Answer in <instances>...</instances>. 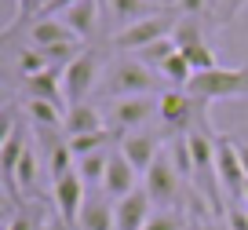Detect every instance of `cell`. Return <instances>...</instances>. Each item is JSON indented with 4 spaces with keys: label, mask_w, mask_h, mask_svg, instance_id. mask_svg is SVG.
Here are the masks:
<instances>
[{
    "label": "cell",
    "mask_w": 248,
    "mask_h": 230,
    "mask_svg": "<svg viewBox=\"0 0 248 230\" xmlns=\"http://www.w3.org/2000/svg\"><path fill=\"white\" fill-rule=\"evenodd\" d=\"M161 124L175 135H194V131H208V102L197 99L179 88H164L161 92Z\"/></svg>",
    "instance_id": "1"
},
{
    "label": "cell",
    "mask_w": 248,
    "mask_h": 230,
    "mask_svg": "<svg viewBox=\"0 0 248 230\" xmlns=\"http://www.w3.org/2000/svg\"><path fill=\"white\" fill-rule=\"evenodd\" d=\"M161 73L142 66L139 59H117L106 73V95L109 99H128V95H157Z\"/></svg>",
    "instance_id": "2"
},
{
    "label": "cell",
    "mask_w": 248,
    "mask_h": 230,
    "mask_svg": "<svg viewBox=\"0 0 248 230\" xmlns=\"http://www.w3.org/2000/svg\"><path fill=\"white\" fill-rule=\"evenodd\" d=\"M186 92L197 95V99H204V102L248 95V62L245 66H230V69L219 66V69H212V73H194V81H190Z\"/></svg>",
    "instance_id": "3"
},
{
    "label": "cell",
    "mask_w": 248,
    "mask_h": 230,
    "mask_svg": "<svg viewBox=\"0 0 248 230\" xmlns=\"http://www.w3.org/2000/svg\"><path fill=\"white\" fill-rule=\"evenodd\" d=\"M99 69H102L99 51H80L70 66L62 69V95H66V106L88 102V95H92L95 84H99Z\"/></svg>",
    "instance_id": "4"
},
{
    "label": "cell",
    "mask_w": 248,
    "mask_h": 230,
    "mask_svg": "<svg viewBox=\"0 0 248 230\" xmlns=\"http://www.w3.org/2000/svg\"><path fill=\"white\" fill-rule=\"evenodd\" d=\"M216 168H219V183H223V194H226V208L241 205L248 172H245V164H241L237 143H233L230 135H216Z\"/></svg>",
    "instance_id": "5"
},
{
    "label": "cell",
    "mask_w": 248,
    "mask_h": 230,
    "mask_svg": "<svg viewBox=\"0 0 248 230\" xmlns=\"http://www.w3.org/2000/svg\"><path fill=\"white\" fill-rule=\"evenodd\" d=\"M142 190L154 197V205H161V208H179V197H183V176H179L175 164H171V153H161V157L150 164Z\"/></svg>",
    "instance_id": "6"
},
{
    "label": "cell",
    "mask_w": 248,
    "mask_h": 230,
    "mask_svg": "<svg viewBox=\"0 0 248 230\" xmlns=\"http://www.w3.org/2000/svg\"><path fill=\"white\" fill-rule=\"evenodd\" d=\"M161 114V95H128V99H113L109 106V128L117 131H132V128H142L146 121Z\"/></svg>",
    "instance_id": "7"
},
{
    "label": "cell",
    "mask_w": 248,
    "mask_h": 230,
    "mask_svg": "<svg viewBox=\"0 0 248 230\" xmlns=\"http://www.w3.org/2000/svg\"><path fill=\"white\" fill-rule=\"evenodd\" d=\"M171 15H175V11L128 26V30H121V33L113 37V44L124 48V51H132V55L142 51V48H150V44H157V40H164V37H171V33H175V22H179V18H171Z\"/></svg>",
    "instance_id": "8"
},
{
    "label": "cell",
    "mask_w": 248,
    "mask_h": 230,
    "mask_svg": "<svg viewBox=\"0 0 248 230\" xmlns=\"http://www.w3.org/2000/svg\"><path fill=\"white\" fill-rule=\"evenodd\" d=\"M99 4H102V15L117 26V33L128 30V26H135V22H146V18L175 11V8H161V4H154V0H99Z\"/></svg>",
    "instance_id": "9"
},
{
    "label": "cell",
    "mask_w": 248,
    "mask_h": 230,
    "mask_svg": "<svg viewBox=\"0 0 248 230\" xmlns=\"http://www.w3.org/2000/svg\"><path fill=\"white\" fill-rule=\"evenodd\" d=\"M88 186H84V179L73 172V176H66V179H59L55 183V208H59V215H62V227L66 230H77V219H80V208H84V201H88Z\"/></svg>",
    "instance_id": "10"
},
{
    "label": "cell",
    "mask_w": 248,
    "mask_h": 230,
    "mask_svg": "<svg viewBox=\"0 0 248 230\" xmlns=\"http://www.w3.org/2000/svg\"><path fill=\"white\" fill-rule=\"evenodd\" d=\"M135 176H139V172L128 164V157H124L121 150L109 153L106 179H102V194H106L109 201H121V197H128V194H135V190H139V186H135Z\"/></svg>",
    "instance_id": "11"
},
{
    "label": "cell",
    "mask_w": 248,
    "mask_h": 230,
    "mask_svg": "<svg viewBox=\"0 0 248 230\" xmlns=\"http://www.w3.org/2000/svg\"><path fill=\"white\" fill-rule=\"evenodd\" d=\"M154 219V197L146 190H135L117 201V230H146Z\"/></svg>",
    "instance_id": "12"
},
{
    "label": "cell",
    "mask_w": 248,
    "mask_h": 230,
    "mask_svg": "<svg viewBox=\"0 0 248 230\" xmlns=\"http://www.w3.org/2000/svg\"><path fill=\"white\" fill-rule=\"evenodd\" d=\"M62 22L77 33V40H95L102 22V4L99 0H77L70 11H62Z\"/></svg>",
    "instance_id": "13"
},
{
    "label": "cell",
    "mask_w": 248,
    "mask_h": 230,
    "mask_svg": "<svg viewBox=\"0 0 248 230\" xmlns=\"http://www.w3.org/2000/svg\"><path fill=\"white\" fill-rule=\"evenodd\" d=\"M77 230H117V205L106 194H88L84 208H80Z\"/></svg>",
    "instance_id": "14"
},
{
    "label": "cell",
    "mask_w": 248,
    "mask_h": 230,
    "mask_svg": "<svg viewBox=\"0 0 248 230\" xmlns=\"http://www.w3.org/2000/svg\"><path fill=\"white\" fill-rule=\"evenodd\" d=\"M102 128H109V124H106V117H102L99 106H92V102L66 106V121H62V131H66V139L92 135V131H102Z\"/></svg>",
    "instance_id": "15"
},
{
    "label": "cell",
    "mask_w": 248,
    "mask_h": 230,
    "mask_svg": "<svg viewBox=\"0 0 248 230\" xmlns=\"http://www.w3.org/2000/svg\"><path fill=\"white\" fill-rule=\"evenodd\" d=\"M22 92H26V102H55V106H62L66 102V95H62V69L51 66L37 77H26Z\"/></svg>",
    "instance_id": "16"
},
{
    "label": "cell",
    "mask_w": 248,
    "mask_h": 230,
    "mask_svg": "<svg viewBox=\"0 0 248 230\" xmlns=\"http://www.w3.org/2000/svg\"><path fill=\"white\" fill-rule=\"evenodd\" d=\"M121 153L128 157V164H132L135 172L146 176L150 164L161 157V153H157V135H150V131H132V135L121 139Z\"/></svg>",
    "instance_id": "17"
},
{
    "label": "cell",
    "mask_w": 248,
    "mask_h": 230,
    "mask_svg": "<svg viewBox=\"0 0 248 230\" xmlns=\"http://www.w3.org/2000/svg\"><path fill=\"white\" fill-rule=\"evenodd\" d=\"M30 40H33V48H51V44H73L77 33L62 22V18H37V22L30 26ZM80 44H84V40H80Z\"/></svg>",
    "instance_id": "18"
},
{
    "label": "cell",
    "mask_w": 248,
    "mask_h": 230,
    "mask_svg": "<svg viewBox=\"0 0 248 230\" xmlns=\"http://www.w3.org/2000/svg\"><path fill=\"white\" fill-rule=\"evenodd\" d=\"M26 117L37 124V131H59V124L66 121L62 106L55 102H26Z\"/></svg>",
    "instance_id": "19"
},
{
    "label": "cell",
    "mask_w": 248,
    "mask_h": 230,
    "mask_svg": "<svg viewBox=\"0 0 248 230\" xmlns=\"http://www.w3.org/2000/svg\"><path fill=\"white\" fill-rule=\"evenodd\" d=\"M161 81H168V84L179 88V92H186V88H190V81H194V66L186 62L183 51H175V55L161 66Z\"/></svg>",
    "instance_id": "20"
},
{
    "label": "cell",
    "mask_w": 248,
    "mask_h": 230,
    "mask_svg": "<svg viewBox=\"0 0 248 230\" xmlns=\"http://www.w3.org/2000/svg\"><path fill=\"white\" fill-rule=\"evenodd\" d=\"M37 172H40V157L33 146H26L22 161H18V172H15V194H33L37 186Z\"/></svg>",
    "instance_id": "21"
},
{
    "label": "cell",
    "mask_w": 248,
    "mask_h": 230,
    "mask_svg": "<svg viewBox=\"0 0 248 230\" xmlns=\"http://www.w3.org/2000/svg\"><path fill=\"white\" fill-rule=\"evenodd\" d=\"M175 51H179L175 40L164 37V40H157V44H150V48H142V51H135L132 59H139L142 66H150V69H157V73H161V66H164V62H168Z\"/></svg>",
    "instance_id": "22"
},
{
    "label": "cell",
    "mask_w": 248,
    "mask_h": 230,
    "mask_svg": "<svg viewBox=\"0 0 248 230\" xmlns=\"http://www.w3.org/2000/svg\"><path fill=\"white\" fill-rule=\"evenodd\" d=\"M106 164H109V153H92V157H80L77 161V176L84 179V186H102L106 179Z\"/></svg>",
    "instance_id": "23"
},
{
    "label": "cell",
    "mask_w": 248,
    "mask_h": 230,
    "mask_svg": "<svg viewBox=\"0 0 248 230\" xmlns=\"http://www.w3.org/2000/svg\"><path fill=\"white\" fill-rule=\"evenodd\" d=\"M171 40H175L179 51H186V48L201 44V40H204L201 18H179V22H175V33H171Z\"/></svg>",
    "instance_id": "24"
},
{
    "label": "cell",
    "mask_w": 248,
    "mask_h": 230,
    "mask_svg": "<svg viewBox=\"0 0 248 230\" xmlns=\"http://www.w3.org/2000/svg\"><path fill=\"white\" fill-rule=\"evenodd\" d=\"M186 62L194 66V73H212V69H219V62H216V51L208 48V40H201V44H194V48H186Z\"/></svg>",
    "instance_id": "25"
},
{
    "label": "cell",
    "mask_w": 248,
    "mask_h": 230,
    "mask_svg": "<svg viewBox=\"0 0 248 230\" xmlns=\"http://www.w3.org/2000/svg\"><path fill=\"white\" fill-rule=\"evenodd\" d=\"M186 223H190V215H186L183 208H161V212H154V219L146 223V230H186Z\"/></svg>",
    "instance_id": "26"
},
{
    "label": "cell",
    "mask_w": 248,
    "mask_h": 230,
    "mask_svg": "<svg viewBox=\"0 0 248 230\" xmlns=\"http://www.w3.org/2000/svg\"><path fill=\"white\" fill-rule=\"evenodd\" d=\"M44 69H51V66H47V59H44L40 48H22V51H18V73H22V81L44 73Z\"/></svg>",
    "instance_id": "27"
},
{
    "label": "cell",
    "mask_w": 248,
    "mask_h": 230,
    "mask_svg": "<svg viewBox=\"0 0 248 230\" xmlns=\"http://www.w3.org/2000/svg\"><path fill=\"white\" fill-rule=\"evenodd\" d=\"M8 230H40V212H33L30 205H26V208H18V212L11 215Z\"/></svg>",
    "instance_id": "28"
},
{
    "label": "cell",
    "mask_w": 248,
    "mask_h": 230,
    "mask_svg": "<svg viewBox=\"0 0 248 230\" xmlns=\"http://www.w3.org/2000/svg\"><path fill=\"white\" fill-rule=\"evenodd\" d=\"M245 4H248V0H223V4H219V11H216V22H219V26L233 22V15H237Z\"/></svg>",
    "instance_id": "29"
},
{
    "label": "cell",
    "mask_w": 248,
    "mask_h": 230,
    "mask_svg": "<svg viewBox=\"0 0 248 230\" xmlns=\"http://www.w3.org/2000/svg\"><path fill=\"white\" fill-rule=\"evenodd\" d=\"M204 8H208V0H175V11L183 18H197L204 15Z\"/></svg>",
    "instance_id": "30"
},
{
    "label": "cell",
    "mask_w": 248,
    "mask_h": 230,
    "mask_svg": "<svg viewBox=\"0 0 248 230\" xmlns=\"http://www.w3.org/2000/svg\"><path fill=\"white\" fill-rule=\"evenodd\" d=\"M226 227L230 230H248V212L241 205H230L226 208Z\"/></svg>",
    "instance_id": "31"
},
{
    "label": "cell",
    "mask_w": 248,
    "mask_h": 230,
    "mask_svg": "<svg viewBox=\"0 0 248 230\" xmlns=\"http://www.w3.org/2000/svg\"><path fill=\"white\" fill-rule=\"evenodd\" d=\"M190 230H230L226 223H219V215H201V219H194V227Z\"/></svg>",
    "instance_id": "32"
},
{
    "label": "cell",
    "mask_w": 248,
    "mask_h": 230,
    "mask_svg": "<svg viewBox=\"0 0 248 230\" xmlns=\"http://www.w3.org/2000/svg\"><path fill=\"white\" fill-rule=\"evenodd\" d=\"M237 153H241V164H245V172H248V143H237Z\"/></svg>",
    "instance_id": "33"
},
{
    "label": "cell",
    "mask_w": 248,
    "mask_h": 230,
    "mask_svg": "<svg viewBox=\"0 0 248 230\" xmlns=\"http://www.w3.org/2000/svg\"><path fill=\"white\" fill-rule=\"evenodd\" d=\"M154 4H161V8H175V0H154Z\"/></svg>",
    "instance_id": "34"
},
{
    "label": "cell",
    "mask_w": 248,
    "mask_h": 230,
    "mask_svg": "<svg viewBox=\"0 0 248 230\" xmlns=\"http://www.w3.org/2000/svg\"><path fill=\"white\" fill-rule=\"evenodd\" d=\"M219 4H223V0H208V8H212V11H219Z\"/></svg>",
    "instance_id": "35"
},
{
    "label": "cell",
    "mask_w": 248,
    "mask_h": 230,
    "mask_svg": "<svg viewBox=\"0 0 248 230\" xmlns=\"http://www.w3.org/2000/svg\"><path fill=\"white\" fill-rule=\"evenodd\" d=\"M241 201H245V205H248V183H245V194H241Z\"/></svg>",
    "instance_id": "36"
}]
</instances>
